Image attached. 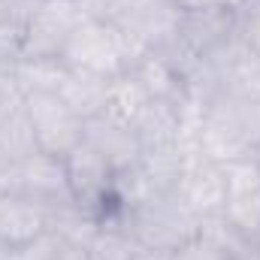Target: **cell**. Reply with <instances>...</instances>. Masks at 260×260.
I'll use <instances>...</instances> for the list:
<instances>
[{
	"label": "cell",
	"mask_w": 260,
	"mask_h": 260,
	"mask_svg": "<svg viewBox=\"0 0 260 260\" xmlns=\"http://www.w3.org/2000/svg\"><path fill=\"white\" fill-rule=\"evenodd\" d=\"M203 218L176 194H157L127 212V233L139 251L151 254H176L200 236Z\"/></svg>",
	"instance_id": "cell-1"
},
{
	"label": "cell",
	"mask_w": 260,
	"mask_h": 260,
	"mask_svg": "<svg viewBox=\"0 0 260 260\" xmlns=\"http://www.w3.org/2000/svg\"><path fill=\"white\" fill-rule=\"evenodd\" d=\"M145 52H148L145 46H139L136 40H130L127 34L118 30L115 24L88 21L85 18L73 30V37H70V43H67L61 58L73 70H88V73L115 79V76L127 73Z\"/></svg>",
	"instance_id": "cell-2"
},
{
	"label": "cell",
	"mask_w": 260,
	"mask_h": 260,
	"mask_svg": "<svg viewBox=\"0 0 260 260\" xmlns=\"http://www.w3.org/2000/svg\"><path fill=\"white\" fill-rule=\"evenodd\" d=\"M197 151H203L215 164H230L254 154V139L245 127L239 100H233L230 94H221L206 106L200 121V136H197Z\"/></svg>",
	"instance_id": "cell-3"
},
{
	"label": "cell",
	"mask_w": 260,
	"mask_h": 260,
	"mask_svg": "<svg viewBox=\"0 0 260 260\" xmlns=\"http://www.w3.org/2000/svg\"><path fill=\"white\" fill-rule=\"evenodd\" d=\"M67 164V179H70V194L73 200L94 215L97 221H103V215H109L115 206V170L85 142H79L70 154L64 157Z\"/></svg>",
	"instance_id": "cell-4"
},
{
	"label": "cell",
	"mask_w": 260,
	"mask_h": 260,
	"mask_svg": "<svg viewBox=\"0 0 260 260\" xmlns=\"http://www.w3.org/2000/svg\"><path fill=\"white\" fill-rule=\"evenodd\" d=\"M176 34L194 58L209 61L242 37V12L239 9H224V6L179 9Z\"/></svg>",
	"instance_id": "cell-5"
},
{
	"label": "cell",
	"mask_w": 260,
	"mask_h": 260,
	"mask_svg": "<svg viewBox=\"0 0 260 260\" xmlns=\"http://www.w3.org/2000/svg\"><path fill=\"white\" fill-rule=\"evenodd\" d=\"M24 112L30 118L40 151L67 157L82 142L85 121L61 100V94H30L24 97Z\"/></svg>",
	"instance_id": "cell-6"
},
{
	"label": "cell",
	"mask_w": 260,
	"mask_h": 260,
	"mask_svg": "<svg viewBox=\"0 0 260 260\" xmlns=\"http://www.w3.org/2000/svg\"><path fill=\"white\" fill-rule=\"evenodd\" d=\"M85 21L76 0H43L24 27L21 58H61L73 30Z\"/></svg>",
	"instance_id": "cell-7"
},
{
	"label": "cell",
	"mask_w": 260,
	"mask_h": 260,
	"mask_svg": "<svg viewBox=\"0 0 260 260\" xmlns=\"http://www.w3.org/2000/svg\"><path fill=\"white\" fill-rule=\"evenodd\" d=\"M9 191L18 197H27L46 209L73 200L64 157L49 154V151H37V154L24 157L21 164H12L9 167Z\"/></svg>",
	"instance_id": "cell-8"
},
{
	"label": "cell",
	"mask_w": 260,
	"mask_h": 260,
	"mask_svg": "<svg viewBox=\"0 0 260 260\" xmlns=\"http://www.w3.org/2000/svg\"><path fill=\"white\" fill-rule=\"evenodd\" d=\"M176 194L182 197L200 218H215V215H221L224 206H227L224 167L215 164L212 157H206L203 151H188Z\"/></svg>",
	"instance_id": "cell-9"
},
{
	"label": "cell",
	"mask_w": 260,
	"mask_h": 260,
	"mask_svg": "<svg viewBox=\"0 0 260 260\" xmlns=\"http://www.w3.org/2000/svg\"><path fill=\"white\" fill-rule=\"evenodd\" d=\"M176 21H179V6L173 0H124L112 24L139 46L151 49L176 30Z\"/></svg>",
	"instance_id": "cell-10"
},
{
	"label": "cell",
	"mask_w": 260,
	"mask_h": 260,
	"mask_svg": "<svg viewBox=\"0 0 260 260\" xmlns=\"http://www.w3.org/2000/svg\"><path fill=\"white\" fill-rule=\"evenodd\" d=\"M82 142L91 145L112 170H124V167H133L142 154L139 148V139L130 127L127 121L109 115V112H100L94 118L85 121V130H82Z\"/></svg>",
	"instance_id": "cell-11"
},
{
	"label": "cell",
	"mask_w": 260,
	"mask_h": 260,
	"mask_svg": "<svg viewBox=\"0 0 260 260\" xmlns=\"http://www.w3.org/2000/svg\"><path fill=\"white\" fill-rule=\"evenodd\" d=\"M49 230V209L27 200V197L9 194L0 203V257L6 251H15L34 239H40Z\"/></svg>",
	"instance_id": "cell-12"
},
{
	"label": "cell",
	"mask_w": 260,
	"mask_h": 260,
	"mask_svg": "<svg viewBox=\"0 0 260 260\" xmlns=\"http://www.w3.org/2000/svg\"><path fill=\"white\" fill-rule=\"evenodd\" d=\"M209 64L215 67L224 94H230L233 100H260V55L242 43V37L209 58Z\"/></svg>",
	"instance_id": "cell-13"
},
{
	"label": "cell",
	"mask_w": 260,
	"mask_h": 260,
	"mask_svg": "<svg viewBox=\"0 0 260 260\" xmlns=\"http://www.w3.org/2000/svg\"><path fill=\"white\" fill-rule=\"evenodd\" d=\"M133 133L142 151L157 148H179L182 136V100H148L139 115L133 118Z\"/></svg>",
	"instance_id": "cell-14"
},
{
	"label": "cell",
	"mask_w": 260,
	"mask_h": 260,
	"mask_svg": "<svg viewBox=\"0 0 260 260\" xmlns=\"http://www.w3.org/2000/svg\"><path fill=\"white\" fill-rule=\"evenodd\" d=\"M109 82L106 76H97V73H88V70H73L67 73V82L61 85V100L82 118H94L100 112H106V100H109Z\"/></svg>",
	"instance_id": "cell-15"
},
{
	"label": "cell",
	"mask_w": 260,
	"mask_h": 260,
	"mask_svg": "<svg viewBox=\"0 0 260 260\" xmlns=\"http://www.w3.org/2000/svg\"><path fill=\"white\" fill-rule=\"evenodd\" d=\"M37 151H40V145H37V136L30 127V118L24 112V100L0 109V164L12 167Z\"/></svg>",
	"instance_id": "cell-16"
},
{
	"label": "cell",
	"mask_w": 260,
	"mask_h": 260,
	"mask_svg": "<svg viewBox=\"0 0 260 260\" xmlns=\"http://www.w3.org/2000/svg\"><path fill=\"white\" fill-rule=\"evenodd\" d=\"M67 67L64 58H18L15 61V82L21 97L30 94H58L61 85L67 82Z\"/></svg>",
	"instance_id": "cell-17"
},
{
	"label": "cell",
	"mask_w": 260,
	"mask_h": 260,
	"mask_svg": "<svg viewBox=\"0 0 260 260\" xmlns=\"http://www.w3.org/2000/svg\"><path fill=\"white\" fill-rule=\"evenodd\" d=\"M100 221L94 215H88L76 200H67L58 206H49V233H55L67 245H82L88 248L91 239L97 236Z\"/></svg>",
	"instance_id": "cell-18"
},
{
	"label": "cell",
	"mask_w": 260,
	"mask_h": 260,
	"mask_svg": "<svg viewBox=\"0 0 260 260\" xmlns=\"http://www.w3.org/2000/svg\"><path fill=\"white\" fill-rule=\"evenodd\" d=\"M127 73L142 85V91L151 100H176L182 94V76L154 52H145Z\"/></svg>",
	"instance_id": "cell-19"
},
{
	"label": "cell",
	"mask_w": 260,
	"mask_h": 260,
	"mask_svg": "<svg viewBox=\"0 0 260 260\" xmlns=\"http://www.w3.org/2000/svg\"><path fill=\"white\" fill-rule=\"evenodd\" d=\"M139 170L151 188V194H173L179 188L182 170H185V151L182 148H157L139 154Z\"/></svg>",
	"instance_id": "cell-20"
},
{
	"label": "cell",
	"mask_w": 260,
	"mask_h": 260,
	"mask_svg": "<svg viewBox=\"0 0 260 260\" xmlns=\"http://www.w3.org/2000/svg\"><path fill=\"white\" fill-rule=\"evenodd\" d=\"M148 100H151V97L142 91V85H139L130 73H121V76H115V79L109 82L106 112L115 115V118H121V121H127V124H133V118L139 115V109H142Z\"/></svg>",
	"instance_id": "cell-21"
},
{
	"label": "cell",
	"mask_w": 260,
	"mask_h": 260,
	"mask_svg": "<svg viewBox=\"0 0 260 260\" xmlns=\"http://www.w3.org/2000/svg\"><path fill=\"white\" fill-rule=\"evenodd\" d=\"M139 248L124 227H100L88 245V260H133Z\"/></svg>",
	"instance_id": "cell-22"
},
{
	"label": "cell",
	"mask_w": 260,
	"mask_h": 260,
	"mask_svg": "<svg viewBox=\"0 0 260 260\" xmlns=\"http://www.w3.org/2000/svg\"><path fill=\"white\" fill-rule=\"evenodd\" d=\"M224 218L251 242L260 239V188L248 191V194L230 197L224 206Z\"/></svg>",
	"instance_id": "cell-23"
},
{
	"label": "cell",
	"mask_w": 260,
	"mask_h": 260,
	"mask_svg": "<svg viewBox=\"0 0 260 260\" xmlns=\"http://www.w3.org/2000/svg\"><path fill=\"white\" fill-rule=\"evenodd\" d=\"M58 248H61V239L46 230L40 239H34V242L21 245V248H15V251H6L0 260H55Z\"/></svg>",
	"instance_id": "cell-24"
},
{
	"label": "cell",
	"mask_w": 260,
	"mask_h": 260,
	"mask_svg": "<svg viewBox=\"0 0 260 260\" xmlns=\"http://www.w3.org/2000/svg\"><path fill=\"white\" fill-rule=\"evenodd\" d=\"M24 49V24L12 21L9 15L0 12V58L3 61H18Z\"/></svg>",
	"instance_id": "cell-25"
},
{
	"label": "cell",
	"mask_w": 260,
	"mask_h": 260,
	"mask_svg": "<svg viewBox=\"0 0 260 260\" xmlns=\"http://www.w3.org/2000/svg\"><path fill=\"white\" fill-rule=\"evenodd\" d=\"M170 257L173 260H233L224 248H218V245H215L209 236H203V233L194 236L188 245H182V248H179L176 254H170Z\"/></svg>",
	"instance_id": "cell-26"
},
{
	"label": "cell",
	"mask_w": 260,
	"mask_h": 260,
	"mask_svg": "<svg viewBox=\"0 0 260 260\" xmlns=\"http://www.w3.org/2000/svg\"><path fill=\"white\" fill-rule=\"evenodd\" d=\"M21 91H18V82H15V61H3L0 58V109L6 106H15L21 103Z\"/></svg>",
	"instance_id": "cell-27"
},
{
	"label": "cell",
	"mask_w": 260,
	"mask_h": 260,
	"mask_svg": "<svg viewBox=\"0 0 260 260\" xmlns=\"http://www.w3.org/2000/svg\"><path fill=\"white\" fill-rule=\"evenodd\" d=\"M76 3H79V9H82V15L88 21H106V24H112L124 0H76Z\"/></svg>",
	"instance_id": "cell-28"
},
{
	"label": "cell",
	"mask_w": 260,
	"mask_h": 260,
	"mask_svg": "<svg viewBox=\"0 0 260 260\" xmlns=\"http://www.w3.org/2000/svg\"><path fill=\"white\" fill-rule=\"evenodd\" d=\"M40 6H43V0H0V12L9 15L18 24H24V27H27V21L34 18V12Z\"/></svg>",
	"instance_id": "cell-29"
},
{
	"label": "cell",
	"mask_w": 260,
	"mask_h": 260,
	"mask_svg": "<svg viewBox=\"0 0 260 260\" xmlns=\"http://www.w3.org/2000/svg\"><path fill=\"white\" fill-rule=\"evenodd\" d=\"M242 43L260 55V15H242Z\"/></svg>",
	"instance_id": "cell-30"
},
{
	"label": "cell",
	"mask_w": 260,
	"mask_h": 260,
	"mask_svg": "<svg viewBox=\"0 0 260 260\" xmlns=\"http://www.w3.org/2000/svg\"><path fill=\"white\" fill-rule=\"evenodd\" d=\"M179 9H206V6H224V9H239L242 12V0H173Z\"/></svg>",
	"instance_id": "cell-31"
},
{
	"label": "cell",
	"mask_w": 260,
	"mask_h": 260,
	"mask_svg": "<svg viewBox=\"0 0 260 260\" xmlns=\"http://www.w3.org/2000/svg\"><path fill=\"white\" fill-rule=\"evenodd\" d=\"M55 260H88V248H82V245H67V242H61V248H58Z\"/></svg>",
	"instance_id": "cell-32"
},
{
	"label": "cell",
	"mask_w": 260,
	"mask_h": 260,
	"mask_svg": "<svg viewBox=\"0 0 260 260\" xmlns=\"http://www.w3.org/2000/svg\"><path fill=\"white\" fill-rule=\"evenodd\" d=\"M9 194H12V191H9V167L0 164V203H3Z\"/></svg>",
	"instance_id": "cell-33"
},
{
	"label": "cell",
	"mask_w": 260,
	"mask_h": 260,
	"mask_svg": "<svg viewBox=\"0 0 260 260\" xmlns=\"http://www.w3.org/2000/svg\"><path fill=\"white\" fill-rule=\"evenodd\" d=\"M233 260H260V248L248 242V245H245V248H242V251H239V254H236Z\"/></svg>",
	"instance_id": "cell-34"
},
{
	"label": "cell",
	"mask_w": 260,
	"mask_h": 260,
	"mask_svg": "<svg viewBox=\"0 0 260 260\" xmlns=\"http://www.w3.org/2000/svg\"><path fill=\"white\" fill-rule=\"evenodd\" d=\"M242 15H260V0H242Z\"/></svg>",
	"instance_id": "cell-35"
},
{
	"label": "cell",
	"mask_w": 260,
	"mask_h": 260,
	"mask_svg": "<svg viewBox=\"0 0 260 260\" xmlns=\"http://www.w3.org/2000/svg\"><path fill=\"white\" fill-rule=\"evenodd\" d=\"M133 260H170V254H151V251H139Z\"/></svg>",
	"instance_id": "cell-36"
},
{
	"label": "cell",
	"mask_w": 260,
	"mask_h": 260,
	"mask_svg": "<svg viewBox=\"0 0 260 260\" xmlns=\"http://www.w3.org/2000/svg\"><path fill=\"white\" fill-rule=\"evenodd\" d=\"M251 245H257V248H260V239H251Z\"/></svg>",
	"instance_id": "cell-37"
}]
</instances>
